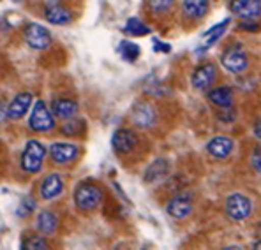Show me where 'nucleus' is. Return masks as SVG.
<instances>
[{
  "mask_svg": "<svg viewBox=\"0 0 261 250\" xmlns=\"http://www.w3.org/2000/svg\"><path fill=\"white\" fill-rule=\"evenodd\" d=\"M170 173V162L166 159H155L150 166L145 171V182L147 183H155L159 180H163L164 176Z\"/></svg>",
  "mask_w": 261,
  "mask_h": 250,
  "instance_id": "17",
  "label": "nucleus"
},
{
  "mask_svg": "<svg viewBox=\"0 0 261 250\" xmlns=\"http://www.w3.org/2000/svg\"><path fill=\"white\" fill-rule=\"evenodd\" d=\"M23 39L32 49L43 51V49H48L49 44H51V34L46 26L39 25V23H27L25 29H23Z\"/></svg>",
  "mask_w": 261,
  "mask_h": 250,
  "instance_id": "5",
  "label": "nucleus"
},
{
  "mask_svg": "<svg viewBox=\"0 0 261 250\" xmlns=\"http://www.w3.org/2000/svg\"><path fill=\"white\" fill-rule=\"evenodd\" d=\"M51 109H53V115L59 118H71L78 113V102L72 101V99H67V97H60V99H55L51 104Z\"/></svg>",
  "mask_w": 261,
  "mask_h": 250,
  "instance_id": "18",
  "label": "nucleus"
},
{
  "mask_svg": "<svg viewBox=\"0 0 261 250\" xmlns=\"http://www.w3.org/2000/svg\"><path fill=\"white\" fill-rule=\"evenodd\" d=\"M193 205H194V196L193 192H178L176 196L168 201L166 211L171 215L173 218H186L187 215H191L193 211Z\"/></svg>",
  "mask_w": 261,
  "mask_h": 250,
  "instance_id": "7",
  "label": "nucleus"
},
{
  "mask_svg": "<svg viewBox=\"0 0 261 250\" xmlns=\"http://www.w3.org/2000/svg\"><path fill=\"white\" fill-rule=\"evenodd\" d=\"M59 228V217L53 211L43 210L37 215V229L41 234H53Z\"/></svg>",
  "mask_w": 261,
  "mask_h": 250,
  "instance_id": "21",
  "label": "nucleus"
},
{
  "mask_svg": "<svg viewBox=\"0 0 261 250\" xmlns=\"http://www.w3.org/2000/svg\"><path fill=\"white\" fill-rule=\"evenodd\" d=\"M252 166H254L256 173H259V148H256V152L252 153Z\"/></svg>",
  "mask_w": 261,
  "mask_h": 250,
  "instance_id": "30",
  "label": "nucleus"
},
{
  "mask_svg": "<svg viewBox=\"0 0 261 250\" xmlns=\"http://www.w3.org/2000/svg\"><path fill=\"white\" fill-rule=\"evenodd\" d=\"M224 211H226V215H228V218H231V220H235V222H242L251 217L252 201L247 196L240 194V192H235V194H229L228 198H226Z\"/></svg>",
  "mask_w": 261,
  "mask_h": 250,
  "instance_id": "3",
  "label": "nucleus"
},
{
  "mask_svg": "<svg viewBox=\"0 0 261 250\" xmlns=\"http://www.w3.org/2000/svg\"><path fill=\"white\" fill-rule=\"evenodd\" d=\"M208 99L217 107H231L233 104V90L229 87H217L208 92Z\"/></svg>",
  "mask_w": 261,
  "mask_h": 250,
  "instance_id": "19",
  "label": "nucleus"
},
{
  "mask_svg": "<svg viewBox=\"0 0 261 250\" xmlns=\"http://www.w3.org/2000/svg\"><path fill=\"white\" fill-rule=\"evenodd\" d=\"M124 30L130 36H136V37H141V36H148L150 34V29H148L145 23H141L138 18H129L127 23H125Z\"/></svg>",
  "mask_w": 261,
  "mask_h": 250,
  "instance_id": "24",
  "label": "nucleus"
},
{
  "mask_svg": "<svg viewBox=\"0 0 261 250\" xmlns=\"http://www.w3.org/2000/svg\"><path fill=\"white\" fill-rule=\"evenodd\" d=\"M208 0H184L182 9L187 18L193 20H199L208 13Z\"/></svg>",
  "mask_w": 261,
  "mask_h": 250,
  "instance_id": "20",
  "label": "nucleus"
},
{
  "mask_svg": "<svg viewBox=\"0 0 261 250\" xmlns=\"http://www.w3.org/2000/svg\"><path fill=\"white\" fill-rule=\"evenodd\" d=\"M34 210H36V201H34V198H25L20 203V206H18V215H20V217H27V215H30Z\"/></svg>",
  "mask_w": 261,
  "mask_h": 250,
  "instance_id": "28",
  "label": "nucleus"
},
{
  "mask_svg": "<svg viewBox=\"0 0 261 250\" xmlns=\"http://www.w3.org/2000/svg\"><path fill=\"white\" fill-rule=\"evenodd\" d=\"M39 192H41V198L46 199V201H51V199L59 198V196L64 192L62 176H60L59 173H51V175H48L43 182H41Z\"/></svg>",
  "mask_w": 261,
  "mask_h": 250,
  "instance_id": "13",
  "label": "nucleus"
},
{
  "mask_svg": "<svg viewBox=\"0 0 261 250\" xmlns=\"http://www.w3.org/2000/svg\"><path fill=\"white\" fill-rule=\"evenodd\" d=\"M153 49H155V51H164V53H168V51H171V46H170V44H166V42L155 41V46H153Z\"/></svg>",
  "mask_w": 261,
  "mask_h": 250,
  "instance_id": "29",
  "label": "nucleus"
},
{
  "mask_svg": "<svg viewBox=\"0 0 261 250\" xmlns=\"http://www.w3.org/2000/svg\"><path fill=\"white\" fill-rule=\"evenodd\" d=\"M147 2L153 13H166L168 9H171L175 0H147Z\"/></svg>",
  "mask_w": 261,
  "mask_h": 250,
  "instance_id": "27",
  "label": "nucleus"
},
{
  "mask_svg": "<svg viewBox=\"0 0 261 250\" xmlns=\"http://www.w3.org/2000/svg\"><path fill=\"white\" fill-rule=\"evenodd\" d=\"M21 248L23 250H44L48 248V243L41 234H29L27 238L21 240Z\"/></svg>",
  "mask_w": 261,
  "mask_h": 250,
  "instance_id": "26",
  "label": "nucleus"
},
{
  "mask_svg": "<svg viewBox=\"0 0 261 250\" xmlns=\"http://www.w3.org/2000/svg\"><path fill=\"white\" fill-rule=\"evenodd\" d=\"M32 104H34V109L29 118L30 129L36 130V132H49V130L55 127L53 113L48 109L44 101H36V102H32Z\"/></svg>",
  "mask_w": 261,
  "mask_h": 250,
  "instance_id": "6",
  "label": "nucleus"
},
{
  "mask_svg": "<svg viewBox=\"0 0 261 250\" xmlns=\"http://www.w3.org/2000/svg\"><path fill=\"white\" fill-rule=\"evenodd\" d=\"M233 148H235V141L228 136H216L206 145V152L216 159H228L231 155Z\"/></svg>",
  "mask_w": 261,
  "mask_h": 250,
  "instance_id": "14",
  "label": "nucleus"
},
{
  "mask_svg": "<svg viewBox=\"0 0 261 250\" xmlns=\"http://www.w3.org/2000/svg\"><path fill=\"white\" fill-rule=\"evenodd\" d=\"M80 150L74 143H64V141H59V143H51L49 145V157L53 159L55 164H69L78 157Z\"/></svg>",
  "mask_w": 261,
  "mask_h": 250,
  "instance_id": "11",
  "label": "nucleus"
},
{
  "mask_svg": "<svg viewBox=\"0 0 261 250\" xmlns=\"http://www.w3.org/2000/svg\"><path fill=\"white\" fill-rule=\"evenodd\" d=\"M133 120L141 129L152 127L155 124V109L150 104H147V102H138L133 109Z\"/></svg>",
  "mask_w": 261,
  "mask_h": 250,
  "instance_id": "16",
  "label": "nucleus"
},
{
  "mask_svg": "<svg viewBox=\"0 0 261 250\" xmlns=\"http://www.w3.org/2000/svg\"><path fill=\"white\" fill-rule=\"evenodd\" d=\"M44 18L53 25H67L72 21V13L62 4H48L44 9Z\"/></svg>",
  "mask_w": 261,
  "mask_h": 250,
  "instance_id": "15",
  "label": "nucleus"
},
{
  "mask_svg": "<svg viewBox=\"0 0 261 250\" xmlns=\"http://www.w3.org/2000/svg\"><path fill=\"white\" fill-rule=\"evenodd\" d=\"M111 145L118 155H127L138 146V134L130 129H118L111 137Z\"/></svg>",
  "mask_w": 261,
  "mask_h": 250,
  "instance_id": "9",
  "label": "nucleus"
},
{
  "mask_svg": "<svg viewBox=\"0 0 261 250\" xmlns=\"http://www.w3.org/2000/svg\"><path fill=\"white\" fill-rule=\"evenodd\" d=\"M228 25H229V18H226L224 21H221V23H217L216 26H212V29L208 30V32L203 36V41H205V46L203 48H210V46L216 42L219 37H222V34L226 32V29H228Z\"/></svg>",
  "mask_w": 261,
  "mask_h": 250,
  "instance_id": "22",
  "label": "nucleus"
},
{
  "mask_svg": "<svg viewBox=\"0 0 261 250\" xmlns=\"http://www.w3.org/2000/svg\"><path fill=\"white\" fill-rule=\"evenodd\" d=\"M221 62L226 71L233 72V74H240V72H244L247 69L249 55L242 44H231L222 51Z\"/></svg>",
  "mask_w": 261,
  "mask_h": 250,
  "instance_id": "4",
  "label": "nucleus"
},
{
  "mask_svg": "<svg viewBox=\"0 0 261 250\" xmlns=\"http://www.w3.org/2000/svg\"><path fill=\"white\" fill-rule=\"evenodd\" d=\"M13 2H23V0H13Z\"/></svg>",
  "mask_w": 261,
  "mask_h": 250,
  "instance_id": "33",
  "label": "nucleus"
},
{
  "mask_svg": "<svg viewBox=\"0 0 261 250\" xmlns=\"http://www.w3.org/2000/svg\"><path fill=\"white\" fill-rule=\"evenodd\" d=\"M34 102V95L30 92H20L16 97L11 101V104L7 106V118L9 120H20L27 115L29 107Z\"/></svg>",
  "mask_w": 261,
  "mask_h": 250,
  "instance_id": "12",
  "label": "nucleus"
},
{
  "mask_svg": "<svg viewBox=\"0 0 261 250\" xmlns=\"http://www.w3.org/2000/svg\"><path fill=\"white\" fill-rule=\"evenodd\" d=\"M217 79V67L216 64L212 62H206L199 67L194 69L193 72V78H191V83L196 90H206L214 85V81Z\"/></svg>",
  "mask_w": 261,
  "mask_h": 250,
  "instance_id": "10",
  "label": "nucleus"
},
{
  "mask_svg": "<svg viewBox=\"0 0 261 250\" xmlns=\"http://www.w3.org/2000/svg\"><path fill=\"white\" fill-rule=\"evenodd\" d=\"M44 155H46L44 145L37 140H29L21 153V169L25 173H29V175L39 173L44 162Z\"/></svg>",
  "mask_w": 261,
  "mask_h": 250,
  "instance_id": "1",
  "label": "nucleus"
},
{
  "mask_svg": "<svg viewBox=\"0 0 261 250\" xmlns=\"http://www.w3.org/2000/svg\"><path fill=\"white\" fill-rule=\"evenodd\" d=\"M102 201V190L95 183H80L74 190V205L80 211L95 210Z\"/></svg>",
  "mask_w": 261,
  "mask_h": 250,
  "instance_id": "2",
  "label": "nucleus"
},
{
  "mask_svg": "<svg viewBox=\"0 0 261 250\" xmlns=\"http://www.w3.org/2000/svg\"><path fill=\"white\" fill-rule=\"evenodd\" d=\"M229 11L242 20L254 21L259 18L261 0H229Z\"/></svg>",
  "mask_w": 261,
  "mask_h": 250,
  "instance_id": "8",
  "label": "nucleus"
},
{
  "mask_svg": "<svg viewBox=\"0 0 261 250\" xmlns=\"http://www.w3.org/2000/svg\"><path fill=\"white\" fill-rule=\"evenodd\" d=\"M65 120L67 122L62 125V134H65V136H78V134H82L85 130V122L76 117V115L71 118H65Z\"/></svg>",
  "mask_w": 261,
  "mask_h": 250,
  "instance_id": "23",
  "label": "nucleus"
},
{
  "mask_svg": "<svg viewBox=\"0 0 261 250\" xmlns=\"http://www.w3.org/2000/svg\"><path fill=\"white\" fill-rule=\"evenodd\" d=\"M256 136L259 137V120H258V124H256Z\"/></svg>",
  "mask_w": 261,
  "mask_h": 250,
  "instance_id": "32",
  "label": "nucleus"
},
{
  "mask_svg": "<svg viewBox=\"0 0 261 250\" xmlns=\"http://www.w3.org/2000/svg\"><path fill=\"white\" fill-rule=\"evenodd\" d=\"M118 51H120V55L124 60H127V62H136L141 49H140V46L134 44V42L124 41V42H120V49H118Z\"/></svg>",
  "mask_w": 261,
  "mask_h": 250,
  "instance_id": "25",
  "label": "nucleus"
},
{
  "mask_svg": "<svg viewBox=\"0 0 261 250\" xmlns=\"http://www.w3.org/2000/svg\"><path fill=\"white\" fill-rule=\"evenodd\" d=\"M7 120V106L4 104V101L0 99V124Z\"/></svg>",
  "mask_w": 261,
  "mask_h": 250,
  "instance_id": "31",
  "label": "nucleus"
}]
</instances>
